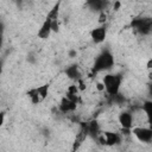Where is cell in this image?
Instances as JSON below:
<instances>
[{
	"instance_id": "obj_8",
	"label": "cell",
	"mask_w": 152,
	"mask_h": 152,
	"mask_svg": "<svg viewBox=\"0 0 152 152\" xmlns=\"http://www.w3.org/2000/svg\"><path fill=\"white\" fill-rule=\"evenodd\" d=\"M102 134L106 139V146H115L121 142V135L119 133L112 131H104Z\"/></svg>"
},
{
	"instance_id": "obj_6",
	"label": "cell",
	"mask_w": 152,
	"mask_h": 152,
	"mask_svg": "<svg viewBox=\"0 0 152 152\" xmlns=\"http://www.w3.org/2000/svg\"><path fill=\"white\" fill-rule=\"evenodd\" d=\"M106 37H107L106 25H99L97 27H95L90 31V38L95 44H100V43L104 42Z\"/></svg>"
},
{
	"instance_id": "obj_9",
	"label": "cell",
	"mask_w": 152,
	"mask_h": 152,
	"mask_svg": "<svg viewBox=\"0 0 152 152\" xmlns=\"http://www.w3.org/2000/svg\"><path fill=\"white\" fill-rule=\"evenodd\" d=\"M51 32H52V28H51V20L48 19V18H45V20L43 21V24H42L40 28L38 30V33H37V34H38V37H39L40 39H48V38L50 37Z\"/></svg>"
},
{
	"instance_id": "obj_15",
	"label": "cell",
	"mask_w": 152,
	"mask_h": 152,
	"mask_svg": "<svg viewBox=\"0 0 152 152\" xmlns=\"http://www.w3.org/2000/svg\"><path fill=\"white\" fill-rule=\"evenodd\" d=\"M27 96H28L30 101H31L33 104H38L39 102H42V99H40V96L38 95V91H37L36 88L30 89V90L27 91Z\"/></svg>"
},
{
	"instance_id": "obj_1",
	"label": "cell",
	"mask_w": 152,
	"mask_h": 152,
	"mask_svg": "<svg viewBox=\"0 0 152 152\" xmlns=\"http://www.w3.org/2000/svg\"><path fill=\"white\" fill-rule=\"evenodd\" d=\"M114 65V57L110 51L103 50L100 55L94 61L93 65V72H101V71H107L112 69Z\"/></svg>"
},
{
	"instance_id": "obj_17",
	"label": "cell",
	"mask_w": 152,
	"mask_h": 152,
	"mask_svg": "<svg viewBox=\"0 0 152 152\" xmlns=\"http://www.w3.org/2000/svg\"><path fill=\"white\" fill-rule=\"evenodd\" d=\"M106 21H107V14L104 11H102L99 13V23H100V25H104Z\"/></svg>"
},
{
	"instance_id": "obj_22",
	"label": "cell",
	"mask_w": 152,
	"mask_h": 152,
	"mask_svg": "<svg viewBox=\"0 0 152 152\" xmlns=\"http://www.w3.org/2000/svg\"><path fill=\"white\" fill-rule=\"evenodd\" d=\"M147 91H148V95H150V97L152 100V81H150L148 84H147Z\"/></svg>"
},
{
	"instance_id": "obj_2",
	"label": "cell",
	"mask_w": 152,
	"mask_h": 152,
	"mask_svg": "<svg viewBox=\"0 0 152 152\" xmlns=\"http://www.w3.org/2000/svg\"><path fill=\"white\" fill-rule=\"evenodd\" d=\"M102 82L104 84L106 93L112 97V96H115L120 93V87L122 83V76L120 74H107L103 77Z\"/></svg>"
},
{
	"instance_id": "obj_11",
	"label": "cell",
	"mask_w": 152,
	"mask_h": 152,
	"mask_svg": "<svg viewBox=\"0 0 152 152\" xmlns=\"http://www.w3.org/2000/svg\"><path fill=\"white\" fill-rule=\"evenodd\" d=\"M65 75L68 76V78H70V80H72L75 82H77L78 80L83 78L82 74H81V71H80V69H78V66L76 64H71V65L66 66L65 68Z\"/></svg>"
},
{
	"instance_id": "obj_14",
	"label": "cell",
	"mask_w": 152,
	"mask_h": 152,
	"mask_svg": "<svg viewBox=\"0 0 152 152\" xmlns=\"http://www.w3.org/2000/svg\"><path fill=\"white\" fill-rule=\"evenodd\" d=\"M59 6H61V2H57L53 5V7L49 11L46 18L50 19V20H58V13H59Z\"/></svg>"
},
{
	"instance_id": "obj_13",
	"label": "cell",
	"mask_w": 152,
	"mask_h": 152,
	"mask_svg": "<svg viewBox=\"0 0 152 152\" xmlns=\"http://www.w3.org/2000/svg\"><path fill=\"white\" fill-rule=\"evenodd\" d=\"M107 4H108V2L102 1V0H90V1H88V2H87V5H88V6H90V8H91V10L97 11L99 13H100V12H102V11H104V8H106Z\"/></svg>"
},
{
	"instance_id": "obj_19",
	"label": "cell",
	"mask_w": 152,
	"mask_h": 152,
	"mask_svg": "<svg viewBox=\"0 0 152 152\" xmlns=\"http://www.w3.org/2000/svg\"><path fill=\"white\" fill-rule=\"evenodd\" d=\"M76 84H77V87H78V89H80V91H83L84 89H86V83H84V81H83V78H81V80H78L77 82H76Z\"/></svg>"
},
{
	"instance_id": "obj_25",
	"label": "cell",
	"mask_w": 152,
	"mask_h": 152,
	"mask_svg": "<svg viewBox=\"0 0 152 152\" xmlns=\"http://www.w3.org/2000/svg\"><path fill=\"white\" fill-rule=\"evenodd\" d=\"M120 6H121V4H120L119 1H115V4H114V10L118 11V10L120 8Z\"/></svg>"
},
{
	"instance_id": "obj_4",
	"label": "cell",
	"mask_w": 152,
	"mask_h": 152,
	"mask_svg": "<svg viewBox=\"0 0 152 152\" xmlns=\"http://www.w3.org/2000/svg\"><path fill=\"white\" fill-rule=\"evenodd\" d=\"M132 134L140 141V142H151L152 141V128L151 127H142V126H135L131 129Z\"/></svg>"
},
{
	"instance_id": "obj_20",
	"label": "cell",
	"mask_w": 152,
	"mask_h": 152,
	"mask_svg": "<svg viewBox=\"0 0 152 152\" xmlns=\"http://www.w3.org/2000/svg\"><path fill=\"white\" fill-rule=\"evenodd\" d=\"M68 56H69L70 58H74V57H76V56H77V51H76L75 49H71V50H69V51H68Z\"/></svg>"
},
{
	"instance_id": "obj_18",
	"label": "cell",
	"mask_w": 152,
	"mask_h": 152,
	"mask_svg": "<svg viewBox=\"0 0 152 152\" xmlns=\"http://www.w3.org/2000/svg\"><path fill=\"white\" fill-rule=\"evenodd\" d=\"M51 28H52V32H58L59 31V21L51 20Z\"/></svg>"
},
{
	"instance_id": "obj_5",
	"label": "cell",
	"mask_w": 152,
	"mask_h": 152,
	"mask_svg": "<svg viewBox=\"0 0 152 152\" xmlns=\"http://www.w3.org/2000/svg\"><path fill=\"white\" fill-rule=\"evenodd\" d=\"M118 121L120 124V126L122 127V129H127L131 131L133 128V124H134V116L129 110H124L119 114L118 116Z\"/></svg>"
},
{
	"instance_id": "obj_21",
	"label": "cell",
	"mask_w": 152,
	"mask_h": 152,
	"mask_svg": "<svg viewBox=\"0 0 152 152\" xmlns=\"http://www.w3.org/2000/svg\"><path fill=\"white\" fill-rule=\"evenodd\" d=\"M96 89H97L99 91H103V90H104V84H103V82H97V83H96Z\"/></svg>"
},
{
	"instance_id": "obj_16",
	"label": "cell",
	"mask_w": 152,
	"mask_h": 152,
	"mask_svg": "<svg viewBox=\"0 0 152 152\" xmlns=\"http://www.w3.org/2000/svg\"><path fill=\"white\" fill-rule=\"evenodd\" d=\"M36 89H37L38 95L40 96L42 101H43V100H45V99H46V96H48V94H49V84H43V86H39V87H37Z\"/></svg>"
},
{
	"instance_id": "obj_12",
	"label": "cell",
	"mask_w": 152,
	"mask_h": 152,
	"mask_svg": "<svg viewBox=\"0 0 152 152\" xmlns=\"http://www.w3.org/2000/svg\"><path fill=\"white\" fill-rule=\"evenodd\" d=\"M141 110L145 114L150 127L152 128V100H146L141 106Z\"/></svg>"
},
{
	"instance_id": "obj_3",
	"label": "cell",
	"mask_w": 152,
	"mask_h": 152,
	"mask_svg": "<svg viewBox=\"0 0 152 152\" xmlns=\"http://www.w3.org/2000/svg\"><path fill=\"white\" fill-rule=\"evenodd\" d=\"M131 26L140 34L147 36L152 33V18L150 17H141V18H134L131 21Z\"/></svg>"
},
{
	"instance_id": "obj_10",
	"label": "cell",
	"mask_w": 152,
	"mask_h": 152,
	"mask_svg": "<svg viewBox=\"0 0 152 152\" xmlns=\"http://www.w3.org/2000/svg\"><path fill=\"white\" fill-rule=\"evenodd\" d=\"M86 134H89L94 138H97L101 134V127L97 120H91L86 125Z\"/></svg>"
},
{
	"instance_id": "obj_7",
	"label": "cell",
	"mask_w": 152,
	"mask_h": 152,
	"mask_svg": "<svg viewBox=\"0 0 152 152\" xmlns=\"http://www.w3.org/2000/svg\"><path fill=\"white\" fill-rule=\"evenodd\" d=\"M76 107H77V103L74 102V101H71V100H69L66 96H63L61 99V101H59V104H58V109L63 114L74 112L76 109Z\"/></svg>"
},
{
	"instance_id": "obj_23",
	"label": "cell",
	"mask_w": 152,
	"mask_h": 152,
	"mask_svg": "<svg viewBox=\"0 0 152 152\" xmlns=\"http://www.w3.org/2000/svg\"><path fill=\"white\" fill-rule=\"evenodd\" d=\"M146 69L150 70V71L152 70V58H150V59L146 62Z\"/></svg>"
},
{
	"instance_id": "obj_26",
	"label": "cell",
	"mask_w": 152,
	"mask_h": 152,
	"mask_svg": "<svg viewBox=\"0 0 152 152\" xmlns=\"http://www.w3.org/2000/svg\"><path fill=\"white\" fill-rule=\"evenodd\" d=\"M5 121V113H1V125H4Z\"/></svg>"
},
{
	"instance_id": "obj_24",
	"label": "cell",
	"mask_w": 152,
	"mask_h": 152,
	"mask_svg": "<svg viewBox=\"0 0 152 152\" xmlns=\"http://www.w3.org/2000/svg\"><path fill=\"white\" fill-rule=\"evenodd\" d=\"M27 62H30V63H34V62H36V58H34V56H33L32 53H30V55L27 56Z\"/></svg>"
}]
</instances>
